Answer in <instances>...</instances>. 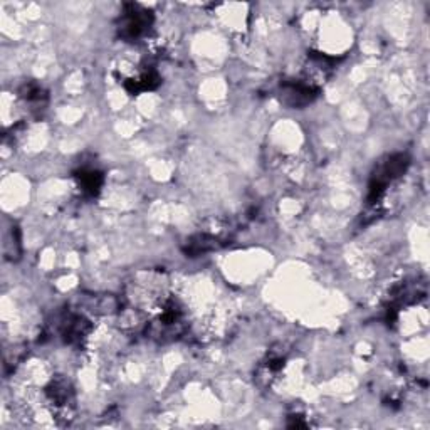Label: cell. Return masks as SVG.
Segmentation results:
<instances>
[{
    "instance_id": "1",
    "label": "cell",
    "mask_w": 430,
    "mask_h": 430,
    "mask_svg": "<svg viewBox=\"0 0 430 430\" xmlns=\"http://www.w3.org/2000/svg\"><path fill=\"white\" fill-rule=\"evenodd\" d=\"M410 165V158L405 153H397L388 157L385 162L376 167L370 180V190H368V203H376L382 198L385 190L393 180L402 177Z\"/></svg>"
},
{
    "instance_id": "2",
    "label": "cell",
    "mask_w": 430,
    "mask_h": 430,
    "mask_svg": "<svg viewBox=\"0 0 430 430\" xmlns=\"http://www.w3.org/2000/svg\"><path fill=\"white\" fill-rule=\"evenodd\" d=\"M153 24V14L135 4H126L118 22L119 37L128 42H135L148 32Z\"/></svg>"
},
{
    "instance_id": "3",
    "label": "cell",
    "mask_w": 430,
    "mask_h": 430,
    "mask_svg": "<svg viewBox=\"0 0 430 430\" xmlns=\"http://www.w3.org/2000/svg\"><path fill=\"white\" fill-rule=\"evenodd\" d=\"M319 95V88L313 83L286 81L281 84V101L291 108H303L313 103Z\"/></svg>"
},
{
    "instance_id": "4",
    "label": "cell",
    "mask_w": 430,
    "mask_h": 430,
    "mask_svg": "<svg viewBox=\"0 0 430 430\" xmlns=\"http://www.w3.org/2000/svg\"><path fill=\"white\" fill-rule=\"evenodd\" d=\"M91 325L86 318L76 313H68L66 316L61 319L59 325V333L63 336L66 343L76 345L90 335Z\"/></svg>"
},
{
    "instance_id": "5",
    "label": "cell",
    "mask_w": 430,
    "mask_h": 430,
    "mask_svg": "<svg viewBox=\"0 0 430 430\" xmlns=\"http://www.w3.org/2000/svg\"><path fill=\"white\" fill-rule=\"evenodd\" d=\"M160 84V76L155 69H145L141 71L138 76L130 78L125 81V90L130 95H140V92L152 91L155 88H158Z\"/></svg>"
},
{
    "instance_id": "6",
    "label": "cell",
    "mask_w": 430,
    "mask_h": 430,
    "mask_svg": "<svg viewBox=\"0 0 430 430\" xmlns=\"http://www.w3.org/2000/svg\"><path fill=\"white\" fill-rule=\"evenodd\" d=\"M78 184L81 190L86 195H95L100 193L101 187H103V174L100 170H95V168H81V170L76 174Z\"/></svg>"
},
{
    "instance_id": "7",
    "label": "cell",
    "mask_w": 430,
    "mask_h": 430,
    "mask_svg": "<svg viewBox=\"0 0 430 430\" xmlns=\"http://www.w3.org/2000/svg\"><path fill=\"white\" fill-rule=\"evenodd\" d=\"M47 397L57 409H68L73 403V390H71L69 383L66 380H57L52 382L51 387L47 388Z\"/></svg>"
},
{
    "instance_id": "8",
    "label": "cell",
    "mask_w": 430,
    "mask_h": 430,
    "mask_svg": "<svg viewBox=\"0 0 430 430\" xmlns=\"http://www.w3.org/2000/svg\"><path fill=\"white\" fill-rule=\"evenodd\" d=\"M217 242H219V241H217L215 237H210V236H207V234H202V236L190 239V241L187 242V247H185V252H187L189 256L203 254V252L215 249V247L219 246Z\"/></svg>"
},
{
    "instance_id": "9",
    "label": "cell",
    "mask_w": 430,
    "mask_h": 430,
    "mask_svg": "<svg viewBox=\"0 0 430 430\" xmlns=\"http://www.w3.org/2000/svg\"><path fill=\"white\" fill-rule=\"evenodd\" d=\"M20 96L24 97L25 101H29V103H41V101L46 97V95H44V90L39 84L35 83H29V84H24L20 90Z\"/></svg>"
}]
</instances>
